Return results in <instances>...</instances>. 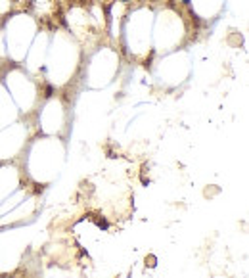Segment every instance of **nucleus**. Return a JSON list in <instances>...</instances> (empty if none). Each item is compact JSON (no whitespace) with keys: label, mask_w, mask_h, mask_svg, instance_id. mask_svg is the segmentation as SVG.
Masks as SVG:
<instances>
[{"label":"nucleus","mask_w":249,"mask_h":278,"mask_svg":"<svg viewBox=\"0 0 249 278\" xmlns=\"http://www.w3.org/2000/svg\"><path fill=\"white\" fill-rule=\"evenodd\" d=\"M121 2H131V0H121Z\"/></svg>","instance_id":"7ed1b4c3"},{"label":"nucleus","mask_w":249,"mask_h":278,"mask_svg":"<svg viewBox=\"0 0 249 278\" xmlns=\"http://www.w3.org/2000/svg\"><path fill=\"white\" fill-rule=\"evenodd\" d=\"M182 4H186V6H188V4H190V0H182Z\"/></svg>","instance_id":"f03ea898"},{"label":"nucleus","mask_w":249,"mask_h":278,"mask_svg":"<svg viewBox=\"0 0 249 278\" xmlns=\"http://www.w3.org/2000/svg\"><path fill=\"white\" fill-rule=\"evenodd\" d=\"M52 94H54V87H46V98H50V96H52Z\"/></svg>","instance_id":"f257e3e1"}]
</instances>
